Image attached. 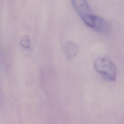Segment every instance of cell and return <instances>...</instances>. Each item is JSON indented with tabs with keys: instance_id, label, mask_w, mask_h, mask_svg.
I'll list each match as a JSON object with an SVG mask.
<instances>
[{
	"instance_id": "cell-1",
	"label": "cell",
	"mask_w": 124,
	"mask_h": 124,
	"mask_svg": "<svg viewBox=\"0 0 124 124\" xmlns=\"http://www.w3.org/2000/svg\"><path fill=\"white\" fill-rule=\"evenodd\" d=\"M95 71L105 79L114 81L117 77V69L114 63L107 55L100 56L95 59L93 62Z\"/></svg>"
},
{
	"instance_id": "cell-2",
	"label": "cell",
	"mask_w": 124,
	"mask_h": 124,
	"mask_svg": "<svg viewBox=\"0 0 124 124\" xmlns=\"http://www.w3.org/2000/svg\"><path fill=\"white\" fill-rule=\"evenodd\" d=\"M71 1L78 15L86 24L93 15L87 0H71Z\"/></svg>"
},
{
	"instance_id": "cell-3",
	"label": "cell",
	"mask_w": 124,
	"mask_h": 124,
	"mask_svg": "<svg viewBox=\"0 0 124 124\" xmlns=\"http://www.w3.org/2000/svg\"><path fill=\"white\" fill-rule=\"evenodd\" d=\"M87 26L101 33H107L109 31L108 22L103 18L95 15L93 16Z\"/></svg>"
},
{
	"instance_id": "cell-4",
	"label": "cell",
	"mask_w": 124,
	"mask_h": 124,
	"mask_svg": "<svg viewBox=\"0 0 124 124\" xmlns=\"http://www.w3.org/2000/svg\"><path fill=\"white\" fill-rule=\"evenodd\" d=\"M63 50L66 57L69 60H72L77 55L78 52V47L74 43L68 41L64 45Z\"/></svg>"
},
{
	"instance_id": "cell-5",
	"label": "cell",
	"mask_w": 124,
	"mask_h": 124,
	"mask_svg": "<svg viewBox=\"0 0 124 124\" xmlns=\"http://www.w3.org/2000/svg\"><path fill=\"white\" fill-rule=\"evenodd\" d=\"M20 45L22 47L25 49L29 48L31 45V41L28 35H24L20 40Z\"/></svg>"
}]
</instances>
